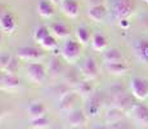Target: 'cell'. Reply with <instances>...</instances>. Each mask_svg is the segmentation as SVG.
<instances>
[{
	"label": "cell",
	"instance_id": "obj_6",
	"mask_svg": "<svg viewBox=\"0 0 148 129\" xmlns=\"http://www.w3.org/2000/svg\"><path fill=\"white\" fill-rule=\"evenodd\" d=\"M103 96H102L99 92H94L89 98L86 99V103H85V112L89 117H95L98 116V114L101 112L102 107H103Z\"/></svg>",
	"mask_w": 148,
	"mask_h": 129
},
{
	"label": "cell",
	"instance_id": "obj_16",
	"mask_svg": "<svg viewBox=\"0 0 148 129\" xmlns=\"http://www.w3.org/2000/svg\"><path fill=\"white\" fill-rule=\"evenodd\" d=\"M62 13L68 18H76L80 13V5L76 0H63L61 4Z\"/></svg>",
	"mask_w": 148,
	"mask_h": 129
},
{
	"label": "cell",
	"instance_id": "obj_12",
	"mask_svg": "<svg viewBox=\"0 0 148 129\" xmlns=\"http://www.w3.org/2000/svg\"><path fill=\"white\" fill-rule=\"evenodd\" d=\"M130 114L136 123L142 125H148V106L143 103H134Z\"/></svg>",
	"mask_w": 148,
	"mask_h": 129
},
{
	"label": "cell",
	"instance_id": "obj_41",
	"mask_svg": "<svg viewBox=\"0 0 148 129\" xmlns=\"http://www.w3.org/2000/svg\"><path fill=\"white\" fill-rule=\"evenodd\" d=\"M70 129H86L85 127H79V128H70Z\"/></svg>",
	"mask_w": 148,
	"mask_h": 129
},
{
	"label": "cell",
	"instance_id": "obj_37",
	"mask_svg": "<svg viewBox=\"0 0 148 129\" xmlns=\"http://www.w3.org/2000/svg\"><path fill=\"white\" fill-rule=\"evenodd\" d=\"M49 1H50V3H53L54 5H61L63 0H49Z\"/></svg>",
	"mask_w": 148,
	"mask_h": 129
},
{
	"label": "cell",
	"instance_id": "obj_14",
	"mask_svg": "<svg viewBox=\"0 0 148 129\" xmlns=\"http://www.w3.org/2000/svg\"><path fill=\"white\" fill-rule=\"evenodd\" d=\"M73 90L80 96V98L88 99L95 92V85H94V83H93V80L84 79V80H81L77 85H76V88Z\"/></svg>",
	"mask_w": 148,
	"mask_h": 129
},
{
	"label": "cell",
	"instance_id": "obj_2",
	"mask_svg": "<svg viewBox=\"0 0 148 129\" xmlns=\"http://www.w3.org/2000/svg\"><path fill=\"white\" fill-rule=\"evenodd\" d=\"M82 45L77 40L67 39L61 48V56L68 63H75L81 56Z\"/></svg>",
	"mask_w": 148,
	"mask_h": 129
},
{
	"label": "cell",
	"instance_id": "obj_38",
	"mask_svg": "<svg viewBox=\"0 0 148 129\" xmlns=\"http://www.w3.org/2000/svg\"><path fill=\"white\" fill-rule=\"evenodd\" d=\"M4 71L3 70H0V85H1V83H3V79H4Z\"/></svg>",
	"mask_w": 148,
	"mask_h": 129
},
{
	"label": "cell",
	"instance_id": "obj_23",
	"mask_svg": "<svg viewBox=\"0 0 148 129\" xmlns=\"http://www.w3.org/2000/svg\"><path fill=\"white\" fill-rule=\"evenodd\" d=\"M19 87H21V80L17 77V75H9V74H5L4 75L3 83L0 85V88H4L7 90H16Z\"/></svg>",
	"mask_w": 148,
	"mask_h": 129
},
{
	"label": "cell",
	"instance_id": "obj_22",
	"mask_svg": "<svg viewBox=\"0 0 148 129\" xmlns=\"http://www.w3.org/2000/svg\"><path fill=\"white\" fill-rule=\"evenodd\" d=\"M38 13L42 18H52L54 16V4L49 0H39Z\"/></svg>",
	"mask_w": 148,
	"mask_h": 129
},
{
	"label": "cell",
	"instance_id": "obj_3",
	"mask_svg": "<svg viewBox=\"0 0 148 129\" xmlns=\"http://www.w3.org/2000/svg\"><path fill=\"white\" fill-rule=\"evenodd\" d=\"M111 102H112L113 107H117L124 110L125 112L126 111H130L132 107L134 106V97L132 96V93H126L122 88H119V89H112L111 90Z\"/></svg>",
	"mask_w": 148,
	"mask_h": 129
},
{
	"label": "cell",
	"instance_id": "obj_11",
	"mask_svg": "<svg viewBox=\"0 0 148 129\" xmlns=\"http://www.w3.org/2000/svg\"><path fill=\"white\" fill-rule=\"evenodd\" d=\"M47 71H48V75L52 77V79H57V77L63 75L64 66H63V62L59 59V57H57V56L50 57L49 62L47 65Z\"/></svg>",
	"mask_w": 148,
	"mask_h": 129
},
{
	"label": "cell",
	"instance_id": "obj_19",
	"mask_svg": "<svg viewBox=\"0 0 148 129\" xmlns=\"http://www.w3.org/2000/svg\"><path fill=\"white\" fill-rule=\"evenodd\" d=\"M50 34L57 39H67L70 36V27L63 22H53L49 26Z\"/></svg>",
	"mask_w": 148,
	"mask_h": 129
},
{
	"label": "cell",
	"instance_id": "obj_5",
	"mask_svg": "<svg viewBox=\"0 0 148 129\" xmlns=\"http://www.w3.org/2000/svg\"><path fill=\"white\" fill-rule=\"evenodd\" d=\"M26 75L34 84H44L48 77V71L47 67L40 62H31L27 65Z\"/></svg>",
	"mask_w": 148,
	"mask_h": 129
},
{
	"label": "cell",
	"instance_id": "obj_10",
	"mask_svg": "<svg viewBox=\"0 0 148 129\" xmlns=\"http://www.w3.org/2000/svg\"><path fill=\"white\" fill-rule=\"evenodd\" d=\"M89 116L86 115L84 108H75L73 111H71L70 114H67V123L70 124L71 128H79V127H85L88 123Z\"/></svg>",
	"mask_w": 148,
	"mask_h": 129
},
{
	"label": "cell",
	"instance_id": "obj_13",
	"mask_svg": "<svg viewBox=\"0 0 148 129\" xmlns=\"http://www.w3.org/2000/svg\"><path fill=\"white\" fill-rule=\"evenodd\" d=\"M17 19L12 13H4L3 17L0 18V30L3 31V34L7 35H12L16 32L17 30Z\"/></svg>",
	"mask_w": 148,
	"mask_h": 129
},
{
	"label": "cell",
	"instance_id": "obj_17",
	"mask_svg": "<svg viewBox=\"0 0 148 129\" xmlns=\"http://www.w3.org/2000/svg\"><path fill=\"white\" fill-rule=\"evenodd\" d=\"M104 68L110 75L112 76H121L129 71V66L124 61L120 62H112V63H104Z\"/></svg>",
	"mask_w": 148,
	"mask_h": 129
},
{
	"label": "cell",
	"instance_id": "obj_32",
	"mask_svg": "<svg viewBox=\"0 0 148 129\" xmlns=\"http://www.w3.org/2000/svg\"><path fill=\"white\" fill-rule=\"evenodd\" d=\"M110 125V129H133L132 125L126 121V120H120L117 123H112V124H108Z\"/></svg>",
	"mask_w": 148,
	"mask_h": 129
},
{
	"label": "cell",
	"instance_id": "obj_39",
	"mask_svg": "<svg viewBox=\"0 0 148 129\" xmlns=\"http://www.w3.org/2000/svg\"><path fill=\"white\" fill-rule=\"evenodd\" d=\"M3 14H4V10H3L1 5H0V18H1V17H3Z\"/></svg>",
	"mask_w": 148,
	"mask_h": 129
},
{
	"label": "cell",
	"instance_id": "obj_4",
	"mask_svg": "<svg viewBox=\"0 0 148 129\" xmlns=\"http://www.w3.org/2000/svg\"><path fill=\"white\" fill-rule=\"evenodd\" d=\"M130 93L138 101L148 98V79L143 76H133L130 79Z\"/></svg>",
	"mask_w": 148,
	"mask_h": 129
},
{
	"label": "cell",
	"instance_id": "obj_42",
	"mask_svg": "<svg viewBox=\"0 0 148 129\" xmlns=\"http://www.w3.org/2000/svg\"><path fill=\"white\" fill-rule=\"evenodd\" d=\"M144 1H146V3H148V0H144Z\"/></svg>",
	"mask_w": 148,
	"mask_h": 129
},
{
	"label": "cell",
	"instance_id": "obj_21",
	"mask_svg": "<svg viewBox=\"0 0 148 129\" xmlns=\"http://www.w3.org/2000/svg\"><path fill=\"white\" fill-rule=\"evenodd\" d=\"M27 112L30 119H35V117L44 116L45 112H47V107H45V105L41 101H34L28 105Z\"/></svg>",
	"mask_w": 148,
	"mask_h": 129
},
{
	"label": "cell",
	"instance_id": "obj_34",
	"mask_svg": "<svg viewBox=\"0 0 148 129\" xmlns=\"http://www.w3.org/2000/svg\"><path fill=\"white\" fill-rule=\"evenodd\" d=\"M119 22H120V26H121V27L122 28H127V27H129V21H127V18L126 19H121V21H119Z\"/></svg>",
	"mask_w": 148,
	"mask_h": 129
},
{
	"label": "cell",
	"instance_id": "obj_26",
	"mask_svg": "<svg viewBox=\"0 0 148 129\" xmlns=\"http://www.w3.org/2000/svg\"><path fill=\"white\" fill-rule=\"evenodd\" d=\"M62 80H63L64 84L68 85L70 88H72V89H75L76 85L81 81L80 75H79V72H76L75 70H70V71L63 72V75H62Z\"/></svg>",
	"mask_w": 148,
	"mask_h": 129
},
{
	"label": "cell",
	"instance_id": "obj_1",
	"mask_svg": "<svg viewBox=\"0 0 148 129\" xmlns=\"http://www.w3.org/2000/svg\"><path fill=\"white\" fill-rule=\"evenodd\" d=\"M135 4L133 0H111L110 13L117 21L126 19L134 13Z\"/></svg>",
	"mask_w": 148,
	"mask_h": 129
},
{
	"label": "cell",
	"instance_id": "obj_7",
	"mask_svg": "<svg viewBox=\"0 0 148 129\" xmlns=\"http://www.w3.org/2000/svg\"><path fill=\"white\" fill-rule=\"evenodd\" d=\"M80 71L81 75L84 76V79L88 80H95L101 74L99 72L98 62L95 61L94 57H86L80 66Z\"/></svg>",
	"mask_w": 148,
	"mask_h": 129
},
{
	"label": "cell",
	"instance_id": "obj_35",
	"mask_svg": "<svg viewBox=\"0 0 148 129\" xmlns=\"http://www.w3.org/2000/svg\"><path fill=\"white\" fill-rule=\"evenodd\" d=\"M88 3H89V7H90V5L103 4V0H88Z\"/></svg>",
	"mask_w": 148,
	"mask_h": 129
},
{
	"label": "cell",
	"instance_id": "obj_31",
	"mask_svg": "<svg viewBox=\"0 0 148 129\" xmlns=\"http://www.w3.org/2000/svg\"><path fill=\"white\" fill-rule=\"evenodd\" d=\"M18 57H12L10 62L8 63V66L5 67L4 72L5 74H9V75H17V71H18L19 63H18Z\"/></svg>",
	"mask_w": 148,
	"mask_h": 129
},
{
	"label": "cell",
	"instance_id": "obj_40",
	"mask_svg": "<svg viewBox=\"0 0 148 129\" xmlns=\"http://www.w3.org/2000/svg\"><path fill=\"white\" fill-rule=\"evenodd\" d=\"M1 41H3V31L0 30V44H1Z\"/></svg>",
	"mask_w": 148,
	"mask_h": 129
},
{
	"label": "cell",
	"instance_id": "obj_28",
	"mask_svg": "<svg viewBox=\"0 0 148 129\" xmlns=\"http://www.w3.org/2000/svg\"><path fill=\"white\" fill-rule=\"evenodd\" d=\"M49 34H50L49 27H47V26H44V25H40V26H36V27L34 28L32 38H34V40H35L36 43H38V44H40V43L47 38Z\"/></svg>",
	"mask_w": 148,
	"mask_h": 129
},
{
	"label": "cell",
	"instance_id": "obj_27",
	"mask_svg": "<svg viewBox=\"0 0 148 129\" xmlns=\"http://www.w3.org/2000/svg\"><path fill=\"white\" fill-rule=\"evenodd\" d=\"M135 53L143 62L148 63V40H139L135 44Z\"/></svg>",
	"mask_w": 148,
	"mask_h": 129
},
{
	"label": "cell",
	"instance_id": "obj_30",
	"mask_svg": "<svg viewBox=\"0 0 148 129\" xmlns=\"http://www.w3.org/2000/svg\"><path fill=\"white\" fill-rule=\"evenodd\" d=\"M31 123V127L34 129H45L49 127V119L47 116H40V117H35V119H31L30 120Z\"/></svg>",
	"mask_w": 148,
	"mask_h": 129
},
{
	"label": "cell",
	"instance_id": "obj_36",
	"mask_svg": "<svg viewBox=\"0 0 148 129\" xmlns=\"http://www.w3.org/2000/svg\"><path fill=\"white\" fill-rule=\"evenodd\" d=\"M93 129H110V125L106 124V125H97V127H94Z\"/></svg>",
	"mask_w": 148,
	"mask_h": 129
},
{
	"label": "cell",
	"instance_id": "obj_29",
	"mask_svg": "<svg viewBox=\"0 0 148 129\" xmlns=\"http://www.w3.org/2000/svg\"><path fill=\"white\" fill-rule=\"evenodd\" d=\"M57 40L58 39H57L56 36L49 34V35L40 43V47L45 50H56L57 48H58V41H57Z\"/></svg>",
	"mask_w": 148,
	"mask_h": 129
},
{
	"label": "cell",
	"instance_id": "obj_25",
	"mask_svg": "<svg viewBox=\"0 0 148 129\" xmlns=\"http://www.w3.org/2000/svg\"><path fill=\"white\" fill-rule=\"evenodd\" d=\"M90 45H92V48L97 52H103L104 49H107V38L103 34H99V32L93 34Z\"/></svg>",
	"mask_w": 148,
	"mask_h": 129
},
{
	"label": "cell",
	"instance_id": "obj_24",
	"mask_svg": "<svg viewBox=\"0 0 148 129\" xmlns=\"http://www.w3.org/2000/svg\"><path fill=\"white\" fill-rule=\"evenodd\" d=\"M125 119V111L117 107H111L106 112V123L107 124H112V123H117L120 120Z\"/></svg>",
	"mask_w": 148,
	"mask_h": 129
},
{
	"label": "cell",
	"instance_id": "obj_8",
	"mask_svg": "<svg viewBox=\"0 0 148 129\" xmlns=\"http://www.w3.org/2000/svg\"><path fill=\"white\" fill-rule=\"evenodd\" d=\"M80 99V96L76 93L75 90H70L67 94H64L63 97L58 99V108L64 114H70L71 111H73L75 108H77V102Z\"/></svg>",
	"mask_w": 148,
	"mask_h": 129
},
{
	"label": "cell",
	"instance_id": "obj_9",
	"mask_svg": "<svg viewBox=\"0 0 148 129\" xmlns=\"http://www.w3.org/2000/svg\"><path fill=\"white\" fill-rule=\"evenodd\" d=\"M17 57L21 61L31 63V62H40L44 58V53L41 49L35 47H22L17 50Z\"/></svg>",
	"mask_w": 148,
	"mask_h": 129
},
{
	"label": "cell",
	"instance_id": "obj_15",
	"mask_svg": "<svg viewBox=\"0 0 148 129\" xmlns=\"http://www.w3.org/2000/svg\"><path fill=\"white\" fill-rule=\"evenodd\" d=\"M88 17H89L92 21L97 22V23H99V22H102L104 18H106L107 16V8L104 4H98V5H90L89 8H88Z\"/></svg>",
	"mask_w": 148,
	"mask_h": 129
},
{
	"label": "cell",
	"instance_id": "obj_33",
	"mask_svg": "<svg viewBox=\"0 0 148 129\" xmlns=\"http://www.w3.org/2000/svg\"><path fill=\"white\" fill-rule=\"evenodd\" d=\"M10 59H12V56H9V54H1L0 56V70L4 71L8 63L10 62Z\"/></svg>",
	"mask_w": 148,
	"mask_h": 129
},
{
	"label": "cell",
	"instance_id": "obj_20",
	"mask_svg": "<svg viewBox=\"0 0 148 129\" xmlns=\"http://www.w3.org/2000/svg\"><path fill=\"white\" fill-rule=\"evenodd\" d=\"M102 59L104 63H112V62L124 61V57L117 48H107L102 52Z\"/></svg>",
	"mask_w": 148,
	"mask_h": 129
},
{
	"label": "cell",
	"instance_id": "obj_18",
	"mask_svg": "<svg viewBox=\"0 0 148 129\" xmlns=\"http://www.w3.org/2000/svg\"><path fill=\"white\" fill-rule=\"evenodd\" d=\"M75 36H76V40L84 47V45L90 44L93 34L89 27H86V26H84V25H80L75 28Z\"/></svg>",
	"mask_w": 148,
	"mask_h": 129
}]
</instances>
